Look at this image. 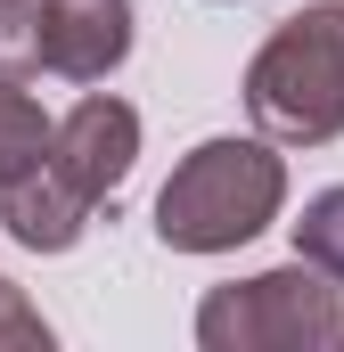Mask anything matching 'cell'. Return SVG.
<instances>
[{
    "instance_id": "obj_1",
    "label": "cell",
    "mask_w": 344,
    "mask_h": 352,
    "mask_svg": "<svg viewBox=\"0 0 344 352\" xmlns=\"http://www.w3.org/2000/svg\"><path fill=\"white\" fill-rule=\"evenodd\" d=\"M287 205V164L270 140H197L156 197V238L172 254H230L262 238Z\"/></svg>"
},
{
    "instance_id": "obj_2",
    "label": "cell",
    "mask_w": 344,
    "mask_h": 352,
    "mask_svg": "<svg viewBox=\"0 0 344 352\" xmlns=\"http://www.w3.org/2000/svg\"><path fill=\"white\" fill-rule=\"evenodd\" d=\"M246 115L279 148H328L344 131V0H312L255 50Z\"/></svg>"
},
{
    "instance_id": "obj_3",
    "label": "cell",
    "mask_w": 344,
    "mask_h": 352,
    "mask_svg": "<svg viewBox=\"0 0 344 352\" xmlns=\"http://www.w3.org/2000/svg\"><path fill=\"white\" fill-rule=\"evenodd\" d=\"M344 287L328 270H312L303 254L287 270H255L238 287H213L197 303V344L205 352H312L344 344Z\"/></svg>"
},
{
    "instance_id": "obj_4",
    "label": "cell",
    "mask_w": 344,
    "mask_h": 352,
    "mask_svg": "<svg viewBox=\"0 0 344 352\" xmlns=\"http://www.w3.org/2000/svg\"><path fill=\"white\" fill-rule=\"evenodd\" d=\"M131 156H140V115H131L123 98H107V90H90L66 123H50V164L74 180L90 205L123 188Z\"/></svg>"
},
{
    "instance_id": "obj_5",
    "label": "cell",
    "mask_w": 344,
    "mask_h": 352,
    "mask_svg": "<svg viewBox=\"0 0 344 352\" xmlns=\"http://www.w3.org/2000/svg\"><path fill=\"white\" fill-rule=\"evenodd\" d=\"M131 58V0H41V66L66 82H107Z\"/></svg>"
},
{
    "instance_id": "obj_6",
    "label": "cell",
    "mask_w": 344,
    "mask_h": 352,
    "mask_svg": "<svg viewBox=\"0 0 344 352\" xmlns=\"http://www.w3.org/2000/svg\"><path fill=\"white\" fill-rule=\"evenodd\" d=\"M0 221H8L17 246H33V254H66V246L83 238V221H90V197L41 156L33 173L0 180Z\"/></svg>"
},
{
    "instance_id": "obj_7",
    "label": "cell",
    "mask_w": 344,
    "mask_h": 352,
    "mask_svg": "<svg viewBox=\"0 0 344 352\" xmlns=\"http://www.w3.org/2000/svg\"><path fill=\"white\" fill-rule=\"evenodd\" d=\"M41 156H50V115H41L17 82H0V180L33 173Z\"/></svg>"
},
{
    "instance_id": "obj_8",
    "label": "cell",
    "mask_w": 344,
    "mask_h": 352,
    "mask_svg": "<svg viewBox=\"0 0 344 352\" xmlns=\"http://www.w3.org/2000/svg\"><path fill=\"white\" fill-rule=\"evenodd\" d=\"M295 254L344 287V188H320V197L303 205V221H295Z\"/></svg>"
},
{
    "instance_id": "obj_9",
    "label": "cell",
    "mask_w": 344,
    "mask_h": 352,
    "mask_svg": "<svg viewBox=\"0 0 344 352\" xmlns=\"http://www.w3.org/2000/svg\"><path fill=\"white\" fill-rule=\"evenodd\" d=\"M41 74V0H0V82Z\"/></svg>"
},
{
    "instance_id": "obj_10",
    "label": "cell",
    "mask_w": 344,
    "mask_h": 352,
    "mask_svg": "<svg viewBox=\"0 0 344 352\" xmlns=\"http://www.w3.org/2000/svg\"><path fill=\"white\" fill-rule=\"evenodd\" d=\"M0 344H17V352L41 344V352H50V320L25 303V287H17V278H0Z\"/></svg>"
}]
</instances>
